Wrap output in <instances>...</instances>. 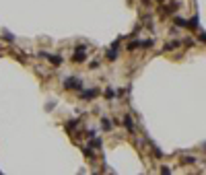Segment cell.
<instances>
[{"label":"cell","mask_w":206,"mask_h":175,"mask_svg":"<svg viewBox=\"0 0 206 175\" xmlns=\"http://www.w3.org/2000/svg\"><path fill=\"white\" fill-rule=\"evenodd\" d=\"M64 89H76V91H82L85 85H82L81 78H76V76H68V78L64 81Z\"/></svg>","instance_id":"obj_1"},{"label":"cell","mask_w":206,"mask_h":175,"mask_svg":"<svg viewBox=\"0 0 206 175\" xmlns=\"http://www.w3.org/2000/svg\"><path fill=\"white\" fill-rule=\"evenodd\" d=\"M74 62H85L87 60V47L85 46H78L76 47V52H74V58H72Z\"/></svg>","instance_id":"obj_2"},{"label":"cell","mask_w":206,"mask_h":175,"mask_svg":"<svg viewBox=\"0 0 206 175\" xmlns=\"http://www.w3.org/2000/svg\"><path fill=\"white\" fill-rule=\"evenodd\" d=\"M97 95H99V91H97V89H91V91H85V89H82V91H81V99L91 101V99H95Z\"/></svg>","instance_id":"obj_3"},{"label":"cell","mask_w":206,"mask_h":175,"mask_svg":"<svg viewBox=\"0 0 206 175\" xmlns=\"http://www.w3.org/2000/svg\"><path fill=\"white\" fill-rule=\"evenodd\" d=\"M43 56H46L52 64H56V66H60V64H62V58H60V56H50V54H43Z\"/></svg>","instance_id":"obj_4"},{"label":"cell","mask_w":206,"mask_h":175,"mask_svg":"<svg viewBox=\"0 0 206 175\" xmlns=\"http://www.w3.org/2000/svg\"><path fill=\"white\" fill-rule=\"evenodd\" d=\"M124 124H126L128 132H134V121H132V117H130V115H126V117H124Z\"/></svg>","instance_id":"obj_5"},{"label":"cell","mask_w":206,"mask_h":175,"mask_svg":"<svg viewBox=\"0 0 206 175\" xmlns=\"http://www.w3.org/2000/svg\"><path fill=\"white\" fill-rule=\"evenodd\" d=\"M107 58H109V60H116L117 58V47H111L109 52H107Z\"/></svg>","instance_id":"obj_6"},{"label":"cell","mask_w":206,"mask_h":175,"mask_svg":"<svg viewBox=\"0 0 206 175\" xmlns=\"http://www.w3.org/2000/svg\"><path fill=\"white\" fill-rule=\"evenodd\" d=\"M101 124H103V128H105V130H111V121L107 120V117H103V120H101Z\"/></svg>","instance_id":"obj_7"},{"label":"cell","mask_w":206,"mask_h":175,"mask_svg":"<svg viewBox=\"0 0 206 175\" xmlns=\"http://www.w3.org/2000/svg\"><path fill=\"white\" fill-rule=\"evenodd\" d=\"M91 146L93 148H101V140H99V138H93V140H91Z\"/></svg>","instance_id":"obj_8"},{"label":"cell","mask_w":206,"mask_h":175,"mask_svg":"<svg viewBox=\"0 0 206 175\" xmlns=\"http://www.w3.org/2000/svg\"><path fill=\"white\" fill-rule=\"evenodd\" d=\"M105 97H107V99H113V97H116V91H113V89H107V91H105Z\"/></svg>","instance_id":"obj_9"},{"label":"cell","mask_w":206,"mask_h":175,"mask_svg":"<svg viewBox=\"0 0 206 175\" xmlns=\"http://www.w3.org/2000/svg\"><path fill=\"white\" fill-rule=\"evenodd\" d=\"M175 23H177V25H181V27H185V25H188V21H184V19H175Z\"/></svg>","instance_id":"obj_10"},{"label":"cell","mask_w":206,"mask_h":175,"mask_svg":"<svg viewBox=\"0 0 206 175\" xmlns=\"http://www.w3.org/2000/svg\"><path fill=\"white\" fill-rule=\"evenodd\" d=\"M2 35H4V39H6V41H13V35L8 33V31H4V33H2Z\"/></svg>","instance_id":"obj_11"},{"label":"cell","mask_w":206,"mask_h":175,"mask_svg":"<svg viewBox=\"0 0 206 175\" xmlns=\"http://www.w3.org/2000/svg\"><path fill=\"white\" fill-rule=\"evenodd\" d=\"M136 47H138V41H132L130 46H128V50H130V52H132V50H136Z\"/></svg>","instance_id":"obj_12"}]
</instances>
